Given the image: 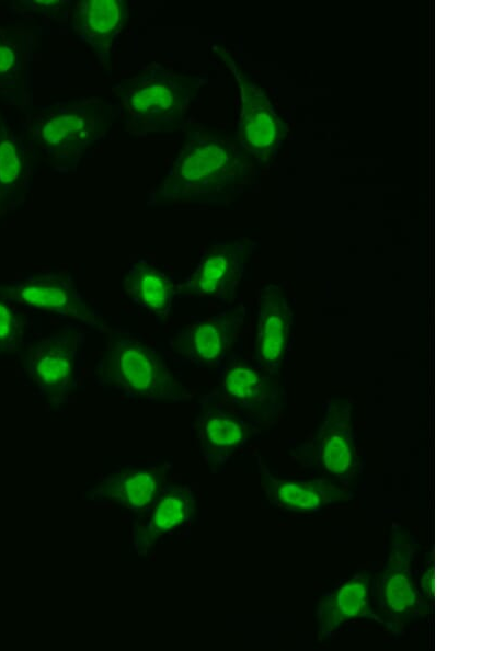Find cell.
<instances>
[{"label":"cell","mask_w":493,"mask_h":651,"mask_svg":"<svg viewBox=\"0 0 493 651\" xmlns=\"http://www.w3.org/2000/svg\"><path fill=\"white\" fill-rule=\"evenodd\" d=\"M232 77L239 94V115L233 132L238 142L257 167H267L289 134V126L275 110L268 94L223 44L210 47Z\"/></svg>","instance_id":"5b68a950"},{"label":"cell","mask_w":493,"mask_h":651,"mask_svg":"<svg viewBox=\"0 0 493 651\" xmlns=\"http://www.w3.org/2000/svg\"><path fill=\"white\" fill-rule=\"evenodd\" d=\"M27 329L25 313L0 296V356L20 354Z\"/></svg>","instance_id":"603a6c76"},{"label":"cell","mask_w":493,"mask_h":651,"mask_svg":"<svg viewBox=\"0 0 493 651\" xmlns=\"http://www.w3.org/2000/svg\"><path fill=\"white\" fill-rule=\"evenodd\" d=\"M0 296L14 304L72 319L104 335L113 329L82 296L67 271L38 273L0 283Z\"/></svg>","instance_id":"30bf717a"},{"label":"cell","mask_w":493,"mask_h":651,"mask_svg":"<svg viewBox=\"0 0 493 651\" xmlns=\"http://www.w3.org/2000/svg\"><path fill=\"white\" fill-rule=\"evenodd\" d=\"M293 459L343 486L354 484L360 473L353 427V404L344 397L332 398L313 436L290 449Z\"/></svg>","instance_id":"52a82bcc"},{"label":"cell","mask_w":493,"mask_h":651,"mask_svg":"<svg viewBox=\"0 0 493 651\" xmlns=\"http://www.w3.org/2000/svg\"><path fill=\"white\" fill-rule=\"evenodd\" d=\"M38 163L21 132L0 110V224L24 204Z\"/></svg>","instance_id":"ffe728a7"},{"label":"cell","mask_w":493,"mask_h":651,"mask_svg":"<svg viewBox=\"0 0 493 651\" xmlns=\"http://www.w3.org/2000/svg\"><path fill=\"white\" fill-rule=\"evenodd\" d=\"M372 574L360 570L331 592L322 595L316 606L317 638L326 641L342 625L368 619L382 626L371 597Z\"/></svg>","instance_id":"44dd1931"},{"label":"cell","mask_w":493,"mask_h":651,"mask_svg":"<svg viewBox=\"0 0 493 651\" xmlns=\"http://www.w3.org/2000/svg\"><path fill=\"white\" fill-rule=\"evenodd\" d=\"M208 84L202 75L149 61L112 87L122 126L135 138L182 132L199 93Z\"/></svg>","instance_id":"7a4b0ae2"},{"label":"cell","mask_w":493,"mask_h":651,"mask_svg":"<svg viewBox=\"0 0 493 651\" xmlns=\"http://www.w3.org/2000/svg\"><path fill=\"white\" fill-rule=\"evenodd\" d=\"M83 332L65 326L22 349V368L51 410H60L78 388L76 364Z\"/></svg>","instance_id":"ba28073f"},{"label":"cell","mask_w":493,"mask_h":651,"mask_svg":"<svg viewBox=\"0 0 493 651\" xmlns=\"http://www.w3.org/2000/svg\"><path fill=\"white\" fill-rule=\"evenodd\" d=\"M294 312L283 287L266 284L260 292L253 342L255 364L280 376L288 351Z\"/></svg>","instance_id":"e0dca14e"},{"label":"cell","mask_w":493,"mask_h":651,"mask_svg":"<svg viewBox=\"0 0 493 651\" xmlns=\"http://www.w3.org/2000/svg\"><path fill=\"white\" fill-rule=\"evenodd\" d=\"M200 455L209 471L217 473L261 427L239 412L204 393L193 422Z\"/></svg>","instance_id":"5bb4252c"},{"label":"cell","mask_w":493,"mask_h":651,"mask_svg":"<svg viewBox=\"0 0 493 651\" xmlns=\"http://www.w3.org/2000/svg\"><path fill=\"white\" fill-rule=\"evenodd\" d=\"M172 464L164 460L150 466L119 468L85 493L87 499L116 504L134 515L141 516L169 483Z\"/></svg>","instance_id":"2e32d148"},{"label":"cell","mask_w":493,"mask_h":651,"mask_svg":"<svg viewBox=\"0 0 493 651\" xmlns=\"http://www.w3.org/2000/svg\"><path fill=\"white\" fill-rule=\"evenodd\" d=\"M435 555L434 551L426 552L424 557V567L419 576L417 587L426 603L433 606L436 592V576H435Z\"/></svg>","instance_id":"d4e9b609"},{"label":"cell","mask_w":493,"mask_h":651,"mask_svg":"<svg viewBox=\"0 0 493 651\" xmlns=\"http://www.w3.org/2000/svg\"><path fill=\"white\" fill-rule=\"evenodd\" d=\"M118 117L116 104L105 98H76L34 110L26 116L21 134L39 162L70 174L108 135Z\"/></svg>","instance_id":"3957f363"},{"label":"cell","mask_w":493,"mask_h":651,"mask_svg":"<svg viewBox=\"0 0 493 651\" xmlns=\"http://www.w3.org/2000/svg\"><path fill=\"white\" fill-rule=\"evenodd\" d=\"M129 20L130 5L126 0H77L68 24L101 69L111 75L115 43Z\"/></svg>","instance_id":"9a60e30c"},{"label":"cell","mask_w":493,"mask_h":651,"mask_svg":"<svg viewBox=\"0 0 493 651\" xmlns=\"http://www.w3.org/2000/svg\"><path fill=\"white\" fill-rule=\"evenodd\" d=\"M7 9L18 15L46 19L58 24H67L70 19L72 0H11Z\"/></svg>","instance_id":"cb8c5ba5"},{"label":"cell","mask_w":493,"mask_h":651,"mask_svg":"<svg viewBox=\"0 0 493 651\" xmlns=\"http://www.w3.org/2000/svg\"><path fill=\"white\" fill-rule=\"evenodd\" d=\"M168 171L147 196L152 208L223 207L233 203L259 168L233 133L190 119Z\"/></svg>","instance_id":"6da1fadb"},{"label":"cell","mask_w":493,"mask_h":651,"mask_svg":"<svg viewBox=\"0 0 493 651\" xmlns=\"http://www.w3.org/2000/svg\"><path fill=\"white\" fill-rule=\"evenodd\" d=\"M122 289L131 302L156 321L169 322L177 293L176 283L167 272L146 259H138L124 274Z\"/></svg>","instance_id":"7402d4cb"},{"label":"cell","mask_w":493,"mask_h":651,"mask_svg":"<svg viewBox=\"0 0 493 651\" xmlns=\"http://www.w3.org/2000/svg\"><path fill=\"white\" fill-rule=\"evenodd\" d=\"M197 513L193 490L182 483H168L145 514L134 518L131 542L135 552L148 557L168 534L191 523Z\"/></svg>","instance_id":"d6986e66"},{"label":"cell","mask_w":493,"mask_h":651,"mask_svg":"<svg viewBox=\"0 0 493 651\" xmlns=\"http://www.w3.org/2000/svg\"><path fill=\"white\" fill-rule=\"evenodd\" d=\"M255 249L256 242L249 237L209 245L193 271L176 283L177 297L209 298L233 304Z\"/></svg>","instance_id":"8fae6325"},{"label":"cell","mask_w":493,"mask_h":651,"mask_svg":"<svg viewBox=\"0 0 493 651\" xmlns=\"http://www.w3.org/2000/svg\"><path fill=\"white\" fill-rule=\"evenodd\" d=\"M279 377L241 356L231 355L223 363L216 385L206 393L260 427H267L277 422L286 403Z\"/></svg>","instance_id":"9c48e42d"},{"label":"cell","mask_w":493,"mask_h":651,"mask_svg":"<svg viewBox=\"0 0 493 651\" xmlns=\"http://www.w3.org/2000/svg\"><path fill=\"white\" fill-rule=\"evenodd\" d=\"M105 336V346L94 369L102 386L129 398L160 403L192 400L190 388L152 346L114 328Z\"/></svg>","instance_id":"277c9868"},{"label":"cell","mask_w":493,"mask_h":651,"mask_svg":"<svg viewBox=\"0 0 493 651\" xmlns=\"http://www.w3.org/2000/svg\"><path fill=\"white\" fill-rule=\"evenodd\" d=\"M43 35L33 21L0 24V103L25 117L35 110L33 66Z\"/></svg>","instance_id":"7c38bea8"},{"label":"cell","mask_w":493,"mask_h":651,"mask_svg":"<svg viewBox=\"0 0 493 651\" xmlns=\"http://www.w3.org/2000/svg\"><path fill=\"white\" fill-rule=\"evenodd\" d=\"M419 550L420 545L412 535L393 524L387 562L371 581L375 609L382 627L392 635H401L411 623L433 613V606L422 597L412 574Z\"/></svg>","instance_id":"8992f818"},{"label":"cell","mask_w":493,"mask_h":651,"mask_svg":"<svg viewBox=\"0 0 493 651\" xmlns=\"http://www.w3.org/2000/svg\"><path fill=\"white\" fill-rule=\"evenodd\" d=\"M246 320L239 302L210 317L182 327L170 340L174 354L197 367L215 369L231 356Z\"/></svg>","instance_id":"4fadbf2b"},{"label":"cell","mask_w":493,"mask_h":651,"mask_svg":"<svg viewBox=\"0 0 493 651\" xmlns=\"http://www.w3.org/2000/svg\"><path fill=\"white\" fill-rule=\"evenodd\" d=\"M257 466L262 491L266 500L279 510L310 514L353 499V493L346 487L329 478L317 477L309 480L283 478L275 475L261 458Z\"/></svg>","instance_id":"ac0fdd59"}]
</instances>
